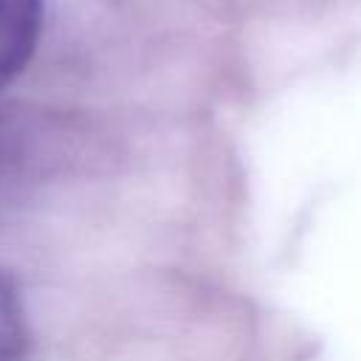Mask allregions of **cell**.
I'll use <instances>...</instances> for the list:
<instances>
[{
  "label": "cell",
  "instance_id": "2",
  "mask_svg": "<svg viewBox=\"0 0 361 361\" xmlns=\"http://www.w3.org/2000/svg\"><path fill=\"white\" fill-rule=\"evenodd\" d=\"M31 327L17 282L0 271V361H28Z\"/></svg>",
  "mask_w": 361,
  "mask_h": 361
},
{
  "label": "cell",
  "instance_id": "1",
  "mask_svg": "<svg viewBox=\"0 0 361 361\" xmlns=\"http://www.w3.org/2000/svg\"><path fill=\"white\" fill-rule=\"evenodd\" d=\"M42 31V0H0V90L31 62Z\"/></svg>",
  "mask_w": 361,
  "mask_h": 361
}]
</instances>
